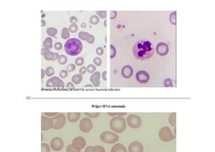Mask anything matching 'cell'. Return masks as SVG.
Returning <instances> with one entry per match:
<instances>
[{
    "instance_id": "cell-1",
    "label": "cell",
    "mask_w": 215,
    "mask_h": 152,
    "mask_svg": "<svg viewBox=\"0 0 215 152\" xmlns=\"http://www.w3.org/2000/svg\"><path fill=\"white\" fill-rule=\"evenodd\" d=\"M154 51L153 45L145 39L138 41L133 48V53L135 58L142 61L151 58Z\"/></svg>"
},
{
    "instance_id": "cell-2",
    "label": "cell",
    "mask_w": 215,
    "mask_h": 152,
    "mask_svg": "<svg viewBox=\"0 0 215 152\" xmlns=\"http://www.w3.org/2000/svg\"><path fill=\"white\" fill-rule=\"evenodd\" d=\"M82 49V42L78 38H70L64 44V51L66 53L70 56L78 55L81 52Z\"/></svg>"
},
{
    "instance_id": "cell-3",
    "label": "cell",
    "mask_w": 215,
    "mask_h": 152,
    "mask_svg": "<svg viewBox=\"0 0 215 152\" xmlns=\"http://www.w3.org/2000/svg\"><path fill=\"white\" fill-rule=\"evenodd\" d=\"M110 127L113 131L118 133H121L124 131L127 127V123L124 118L121 117H116L110 120Z\"/></svg>"
},
{
    "instance_id": "cell-4",
    "label": "cell",
    "mask_w": 215,
    "mask_h": 152,
    "mask_svg": "<svg viewBox=\"0 0 215 152\" xmlns=\"http://www.w3.org/2000/svg\"><path fill=\"white\" fill-rule=\"evenodd\" d=\"M100 139L102 142L108 144H115L119 140V136L116 133L110 131H105L100 135Z\"/></svg>"
},
{
    "instance_id": "cell-5",
    "label": "cell",
    "mask_w": 215,
    "mask_h": 152,
    "mask_svg": "<svg viewBox=\"0 0 215 152\" xmlns=\"http://www.w3.org/2000/svg\"><path fill=\"white\" fill-rule=\"evenodd\" d=\"M159 137L161 141L165 142L171 141L176 138V135L172 133L170 127H164L160 129L159 133Z\"/></svg>"
},
{
    "instance_id": "cell-6",
    "label": "cell",
    "mask_w": 215,
    "mask_h": 152,
    "mask_svg": "<svg viewBox=\"0 0 215 152\" xmlns=\"http://www.w3.org/2000/svg\"><path fill=\"white\" fill-rule=\"evenodd\" d=\"M127 122L128 125L133 129L139 128L142 124L141 118L136 114H131L127 117Z\"/></svg>"
},
{
    "instance_id": "cell-7",
    "label": "cell",
    "mask_w": 215,
    "mask_h": 152,
    "mask_svg": "<svg viewBox=\"0 0 215 152\" xmlns=\"http://www.w3.org/2000/svg\"><path fill=\"white\" fill-rule=\"evenodd\" d=\"M53 129H62L63 127L64 126L66 123V119H65V116L62 113L58 114L56 117H55L53 118Z\"/></svg>"
},
{
    "instance_id": "cell-8",
    "label": "cell",
    "mask_w": 215,
    "mask_h": 152,
    "mask_svg": "<svg viewBox=\"0 0 215 152\" xmlns=\"http://www.w3.org/2000/svg\"><path fill=\"white\" fill-rule=\"evenodd\" d=\"M93 128V123L90 118L84 117L80 121L79 129L84 133H88Z\"/></svg>"
},
{
    "instance_id": "cell-9",
    "label": "cell",
    "mask_w": 215,
    "mask_h": 152,
    "mask_svg": "<svg viewBox=\"0 0 215 152\" xmlns=\"http://www.w3.org/2000/svg\"><path fill=\"white\" fill-rule=\"evenodd\" d=\"M46 86L47 88H63L64 87V82L61 80L59 78L55 76V77L48 79Z\"/></svg>"
},
{
    "instance_id": "cell-10",
    "label": "cell",
    "mask_w": 215,
    "mask_h": 152,
    "mask_svg": "<svg viewBox=\"0 0 215 152\" xmlns=\"http://www.w3.org/2000/svg\"><path fill=\"white\" fill-rule=\"evenodd\" d=\"M85 139L84 137H77L76 138L73 139L71 144V145L73 148L79 151H81V150L84 149L85 147Z\"/></svg>"
},
{
    "instance_id": "cell-11",
    "label": "cell",
    "mask_w": 215,
    "mask_h": 152,
    "mask_svg": "<svg viewBox=\"0 0 215 152\" xmlns=\"http://www.w3.org/2000/svg\"><path fill=\"white\" fill-rule=\"evenodd\" d=\"M63 141L59 137H55L51 140V147L55 151H59L63 148Z\"/></svg>"
},
{
    "instance_id": "cell-12",
    "label": "cell",
    "mask_w": 215,
    "mask_h": 152,
    "mask_svg": "<svg viewBox=\"0 0 215 152\" xmlns=\"http://www.w3.org/2000/svg\"><path fill=\"white\" fill-rule=\"evenodd\" d=\"M53 121L50 118L46 117L45 116L41 117V130L47 131L53 128Z\"/></svg>"
},
{
    "instance_id": "cell-13",
    "label": "cell",
    "mask_w": 215,
    "mask_h": 152,
    "mask_svg": "<svg viewBox=\"0 0 215 152\" xmlns=\"http://www.w3.org/2000/svg\"><path fill=\"white\" fill-rule=\"evenodd\" d=\"M137 80L141 84H147L149 81V74L145 71H139L136 74Z\"/></svg>"
},
{
    "instance_id": "cell-14",
    "label": "cell",
    "mask_w": 215,
    "mask_h": 152,
    "mask_svg": "<svg viewBox=\"0 0 215 152\" xmlns=\"http://www.w3.org/2000/svg\"><path fill=\"white\" fill-rule=\"evenodd\" d=\"M156 52L160 56H165L169 53V47L165 42H159L156 47Z\"/></svg>"
},
{
    "instance_id": "cell-15",
    "label": "cell",
    "mask_w": 215,
    "mask_h": 152,
    "mask_svg": "<svg viewBox=\"0 0 215 152\" xmlns=\"http://www.w3.org/2000/svg\"><path fill=\"white\" fill-rule=\"evenodd\" d=\"M143 145L139 141H133L129 145L128 152H143Z\"/></svg>"
},
{
    "instance_id": "cell-16",
    "label": "cell",
    "mask_w": 215,
    "mask_h": 152,
    "mask_svg": "<svg viewBox=\"0 0 215 152\" xmlns=\"http://www.w3.org/2000/svg\"><path fill=\"white\" fill-rule=\"evenodd\" d=\"M78 36H79V38L81 39V40L86 41L88 42V43H90V44L94 43V41H95L94 36L92 35H90V33H88L87 32H84V31L80 32L79 33Z\"/></svg>"
},
{
    "instance_id": "cell-17",
    "label": "cell",
    "mask_w": 215,
    "mask_h": 152,
    "mask_svg": "<svg viewBox=\"0 0 215 152\" xmlns=\"http://www.w3.org/2000/svg\"><path fill=\"white\" fill-rule=\"evenodd\" d=\"M100 72L96 71L94 72L90 77V81L93 84V86L95 88H98L100 85Z\"/></svg>"
},
{
    "instance_id": "cell-18",
    "label": "cell",
    "mask_w": 215,
    "mask_h": 152,
    "mask_svg": "<svg viewBox=\"0 0 215 152\" xmlns=\"http://www.w3.org/2000/svg\"><path fill=\"white\" fill-rule=\"evenodd\" d=\"M122 75L124 78L128 79L131 78V76L133 74V69L130 65H126L123 67L122 69Z\"/></svg>"
},
{
    "instance_id": "cell-19",
    "label": "cell",
    "mask_w": 215,
    "mask_h": 152,
    "mask_svg": "<svg viewBox=\"0 0 215 152\" xmlns=\"http://www.w3.org/2000/svg\"><path fill=\"white\" fill-rule=\"evenodd\" d=\"M81 114L79 112H68L67 113V119L71 123H75L80 118Z\"/></svg>"
},
{
    "instance_id": "cell-20",
    "label": "cell",
    "mask_w": 215,
    "mask_h": 152,
    "mask_svg": "<svg viewBox=\"0 0 215 152\" xmlns=\"http://www.w3.org/2000/svg\"><path fill=\"white\" fill-rule=\"evenodd\" d=\"M85 152H106L105 149L101 145H96V146H88L86 147Z\"/></svg>"
},
{
    "instance_id": "cell-21",
    "label": "cell",
    "mask_w": 215,
    "mask_h": 152,
    "mask_svg": "<svg viewBox=\"0 0 215 152\" xmlns=\"http://www.w3.org/2000/svg\"><path fill=\"white\" fill-rule=\"evenodd\" d=\"M110 152H127V148L121 144H117L112 147Z\"/></svg>"
},
{
    "instance_id": "cell-22",
    "label": "cell",
    "mask_w": 215,
    "mask_h": 152,
    "mask_svg": "<svg viewBox=\"0 0 215 152\" xmlns=\"http://www.w3.org/2000/svg\"><path fill=\"white\" fill-rule=\"evenodd\" d=\"M59 58V54L53 52H50L47 55L45 56V59L47 61H55Z\"/></svg>"
},
{
    "instance_id": "cell-23",
    "label": "cell",
    "mask_w": 215,
    "mask_h": 152,
    "mask_svg": "<svg viewBox=\"0 0 215 152\" xmlns=\"http://www.w3.org/2000/svg\"><path fill=\"white\" fill-rule=\"evenodd\" d=\"M82 80H83L82 75L80 74L74 75L71 78L72 82L75 85H78V84H80L81 82V81H82Z\"/></svg>"
},
{
    "instance_id": "cell-24",
    "label": "cell",
    "mask_w": 215,
    "mask_h": 152,
    "mask_svg": "<svg viewBox=\"0 0 215 152\" xmlns=\"http://www.w3.org/2000/svg\"><path fill=\"white\" fill-rule=\"evenodd\" d=\"M43 47L47 48L48 49L53 47V40L51 37H47L45 39V41L43 42Z\"/></svg>"
},
{
    "instance_id": "cell-25",
    "label": "cell",
    "mask_w": 215,
    "mask_h": 152,
    "mask_svg": "<svg viewBox=\"0 0 215 152\" xmlns=\"http://www.w3.org/2000/svg\"><path fill=\"white\" fill-rule=\"evenodd\" d=\"M169 123H170L171 125L175 127L176 124V112H173V113H171L170 117H169Z\"/></svg>"
},
{
    "instance_id": "cell-26",
    "label": "cell",
    "mask_w": 215,
    "mask_h": 152,
    "mask_svg": "<svg viewBox=\"0 0 215 152\" xmlns=\"http://www.w3.org/2000/svg\"><path fill=\"white\" fill-rule=\"evenodd\" d=\"M47 33L48 36L55 37L56 35L57 34V30L55 28H53V27H50V28H48L47 29Z\"/></svg>"
},
{
    "instance_id": "cell-27",
    "label": "cell",
    "mask_w": 215,
    "mask_h": 152,
    "mask_svg": "<svg viewBox=\"0 0 215 152\" xmlns=\"http://www.w3.org/2000/svg\"><path fill=\"white\" fill-rule=\"evenodd\" d=\"M70 36V33H69V30L68 28H64L62 30V33H61V37H62L64 40H66V39H68Z\"/></svg>"
},
{
    "instance_id": "cell-28",
    "label": "cell",
    "mask_w": 215,
    "mask_h": 152,
    "mask_svg": "<svg viewBox=\"0 0 215 152\" xmlns=\"http://www.w3.org/2000/svg\"><path fill=\"white\" fill-rule=\"evenodd\" d=\"M55 73V69L53 67H48V68L46 69V70H45V74L48 76V77H51V76H53Z\"/></svg>"
},
{
    "instance_id": "cell-29",
    "label": "cell",
    "mask_w": 215,
    "mask_h": 152,
    "mask_svg": "<svg viewBox=\"0 0 215 152\" xmlns=\"http://www.w3.org/2000/svg\"><path fill=\"white\" fill-rule=\"evenodd\" d=\"M170 21L171 24L176 25V12H174L170 14Z\"/></svg>"
},
{
    "instance_id": "cell-30",
    "label": "cell",
    "mask_w": 215,
    "mask_h": 152,
    "mask_svg": "<svg viewBox=\"0 0 215 152\" xmlns=\"http://www.w3.org/2000/svg\"><path fill=\"white\" fill-rule=\"evenodd\" d=\"M100 22V18L98 16H96V15H94V16H91L90 18V22L94 24V25H96Z\"/></svg>"
},
{
    "instance_id": "cell-31",
    "label": "cell",
    "mask_w": 215,
    "mask_h": 152,
    "mask_svg": "<svg viewBox=\"0 0 215 152\" xmlns=\"http://www.w3.org/2000/svg\"><path fill=\"white\" fill-rule=\"evenodd\" d=\"M50 147L47 144L42 143L41 144V152H50Z\"/></svg>"
},
{
    "instance_id": "cell-32",
    "label": "cell",
    "mask_w": 215,
    "mask_h": 152,
    "mask_svg": "<svg viewBox=\"0 0 215 152\" xmlns=\"http://www.w3.org/2000/svg\"><path fill=\"white\" fill-rule=\"evenodd\" d=\"M85 115L88 116L90 118H97L99 117V115L100 114V112H85Z\"/></svg>"
},
{
    "instance_id": "cell-33",
    "label": "cell",
    "mask_w": 215,
    "mask_h": 152,
    "mask_svg": "<svg viewBox=\"0 0 215 152\" xmlns=\"http://www.w3.org/2000/svg\"><path fill=\"white\" fill-rule=\"evenodd\" d=\"M58 61H59V64L64 65L67 62V58L66 56H64V55H62L59 56V58L58 59Z\"/></svg>"
},
{
    "instance_id": "cell-34",
    "label": "cell",
    "mask_w": 215,
    "mask_h": 152,
    "mask_svg": "<svg viewBox=\"0 0 215 152\" xmlns=\"http://www.w3.org/2000/svg\"><path fill=\"white\" fill-rule=\"evenodd\" d=\"M164 86H165V87H173L174 86L173 81H172L171 79H170V78L165 79V81H164Z\"/></svg>"
},
{
    "instance_id": "cell-35",
    "label": "cell",
    "mask_w": 215,
    "mask_h": 152,
    "mask_svg": "<svg viewBox=\"0 0 215 152\" xmlns=\"http://www.w3.org/2000/svg\"><path fill=\"white\" fill-rule=\"evenodd\" d=\"M108 115L111 117H122L127 114V112H108Z\"/></svg>"
},
{
    "instance_id": "cell-36",
    "label": "cell",
    "mask_w": 215,
    "mask_h": 152,
    "mask_svg": "<svg viewBox=\"0 0 215 152\" xmlns=\"http://www.w3.org/2000/svg\"><path fill=\"white\" fill-rule=\"evenodd\" d=\"M116 48L113 45H110V58L112 59L116 56Z\"/></svg>"
},
{
    "instance_id": "cell-37",
    "label": "cell",
    "mask_w": 215,
    "mask_h": 152,
    "mask_svg": "<svg viewBox=\"0 0 215 152\" xmlns=\"http://www.w3.org/2000/svg\"><path fill=\"white\" fill-rule=\"evenodd\" d=\"M96 70V66L93 64H90L87 68V71H88V73H90V74H93V73Z\"/></svg>"
},
{
    "instance_id": "cell-38",
    "label": "cell",
    "mask_w": 215,
    "mask_h": 152,
    "mask_svg": "<svg viewBox=\"0 0 215 152\" xmlns=\"http://www.w3.org/2000/svg\"><path fill=\"white\" fill-rule=\"evenodd\" d=\"M78 26L77 24H71V25H70L69 27V30L72 33H75L77 31H78Z\"/></svg>"
},
{
    "instance_id": "cell-39",
    "label": "cell",
    "mask_w": 215,
    "mask_h": 152,
    "mask_svg": "<svg viewBox=\"0 0 215 152\" xmlns=\"http://www.w3.org/2000/svg\"><path fill=\"white\" fill-rule=\"evenodd\" d=\"M75 64L76 65L78 66H81L83 65L84 63V59L83 57H78V58H77L75 60Z\"/></svg>"
},
{
    "instance_id": "cell-40",
    "label": "cell",
    "mask_w": 215,
    "mask_h": 152,
    "mask_svg": "<svg viewBox=\"0 0 215 152\" xmlns=\"http://www.w3.org/2000/svg\"><path fill=\"white\" fill-rule=\"evenodd\" d=\"M93 61L94 63V64L96 65H97V66H98V67L100 66L101 65H102V59H101V58L99 57H95V58L93 60Z\"/></svg>"
},
{
    "instance_id": "cell-41",
    "label": "cell",
    "mask_w": 215,
    "mask_h": 152,
    "mask_svg": "<svg viewBox=\"0 0 215 152\" xmlns=\"http://www.w3.org/2000/svg\"><path fill=\"white\" fill-rule=\"evenodd\" d=\"M96 14L101 18H106L107 16V12L106 11H97Z\"/></svg>"
},
{
    "instance_id": "cell-42",
    "label": "cell",
    "mask_w": 215,
    "mask_h": 152,
    "mask_svg": "<svg viewBox=\"0 0 215 152\" xmlns=\"http://www.w3.org/2000/svg\"><path fill=\"white\" fill-rule=\"evenodd\" d=\"M66 151H67V152H81V151L77 150H75V149L73 148L71 145H69L68 146H67Z\"/></svg>"
},
{
    "instance_id": "cell-43",
    "label": "cell",
    "mask_w": 215,
    "mask_h": 152,
    "mask_svg": "<svg viewBox=\"0 0 215 152\" xmlns=\"http://www.w3.org/2000/svg\"><path fill=\"white\" fill-rule=\"evenodd\" d=\"M76 69V67L74 64H73V63H71V64L68 65L67 67V71H69V72H72L75 70V69Z\"/></svg>"
},
{
    "instance_id": "cell-44",
    "label": "cell",
    "mask_w": 215,
    "mask_h": 152,
    "mask_svg": "<svg viewBox=\"0 0 215 152\" xmlns=\"http://www.w3.org/2000/svg\"><path fill=\"white\" fill-rule=\"evenodd\" d=\"M59 75H60L61 78H66L67 77V75H68V71H67V70H64V69H63V70L61 71Z\"/></svg>"
},
{
    "instance_id": "cell-45",
    "label": "cell",
    "mask_w": 215,
    "mask_h": 152,
    "mask_svg": "<svg viewBox=\"0 0 215 152\" xmlns=\"http://www.w3.org/2000/svg\"><path fill=\"white\" fill-rule=\"evenodd\" d=\"M50 52H51L50 50H49L48 48H42L41 49V54L43 56L47 55Z\"/></svg>"
},
{
    "instance_id": "cell-46",
    "label": "cell",
    "mask_w": 215,
    "mask_h": 152,
    "mask_svg": "<svg viewBox=\"0 0 215 152\" xmlns=\"http://www.w3.org/2000/svg\"><path fill=\"white\" fill-rule=\"evenodd\" d=\"M54 47H55V48L56 50H61V48H63V44L61 43V42H56V43L55 44Z\"/></svg>"
},
{
    "instance_id": "cell-47",
    "label": "cell",
    "mask_w": 215,
    "mask_h": 152,
    "mask_svg": "<svg viewBox=\"0 0 215 152\" xmlns=\"http://www.w3.org/2000/svg\"><path fill=\"white\" fill-rule=\"evenodd\" d=\"M96 53L98 55H102L104 54V48L102 47H98L96 48Z\"/></svg>"
},
{
    "instance_id": "cell-48",
    "label": "cell",
    "mask_w": 215,
    "mask_h": 152,
    "mask_svg": "<svg viewBox=\"0 0 215 152\" xmlns=\"http://www.w3.org/2000/svg\"><path fill=\"white\" fill-rule=\"evenodd\" d=\"M69 21H70V22L72 24H76V23L78 22V18H77L75 16H71V17L70 18Z\"/></svg>"
},
{
    "instance_id": "cell-49",
    "label": "cell",
    "mask_w": 215,
    "mask_h": 152,
    "mask_svg": "<svg viewBox=\"0 0 215 152\" xmlns=\"http://www.w3.org/2000/svg\"><path fill=\"white\" fill-rule=\"evenodd\" d=\"M116 16H117V12L116 11H111V12H110V18L112 20L114 19Z\"/></svg>"
},
{
    "instance_id": "cell-50",
    "label": "cell",
    "mask_w": 215,
    "mask_h": 152,
    "mask_svg": "<svg viewBox=\"0 0 215 152\" xmlns=\"http://www.w3.org/2000/svg\"><path fill=\"white\" fill-rule=\"evenodd\" d=\"M86 70H87V69H86L85 67H82V68H81V69H79V74L81 75H84L86 73Z\"/></svg>"
},
{
    "instance_id": "cell-51",
    "label": "cell",
    "mask_w": 215,
    "mask_h": 152,
    "mask_svg": "<svg viewBox=\"0 0 215 152\" xmlns=\"http://www.w3.org/2000/svg\"><path fill=\"white\" fill-rule=\"evenodd\" d=\"M45 114L48 117H53L55 115H57V112H45Z\"/></svg>"
},
{
    "instance_id": "cell-52",
    "label": "cell",
    "mask_w": 215,
    "mask_h": 152,
    "mask_svg": "<svg viewBox=\"0 0 215 152\" xmlns=\"http://www.w3.org/2000/svg\"><path fill=\"white\" fill-rule=\"evenodd\" d=\"M102 79L104 81L107 80V71H104L102 73Z\"/></svg>"
},
{
    "instance_id": "cell-53",
    "label": "cell",
    "mask_w": 215,
    "mask_h": 152,
    "mask_svg": "<svg viewBox=\"0 0 215 152\" xmlns=\"http://www.w3.org/2000/svg\"><path fill=\"white\" fill-rule=\"evenodd\" d=\"M66 87L67 88H74V84H73V83H71V82H68V83H67V84L66 85Z\"/></svg>"
},
{
    "instance_id": "cell-54",
    "label": "cell",
    "mask_w": 215,
    "mask_h": 152,
    "mask_svg": "<svg viewBox=\"0 0 215 152\" xmlns=\"http://www.w3.org/2000/svg\"><path fill=\"white\" fill-rule=\"evenodd\" d=\"M45 74H45V70H44V69H41V79H42V80H43V79H44Z\"/></svg>"
},
{
    "instance_id": "cell-55",
    "label": "cell",
    "mask_w": 215,
    "mask_h": 152,
    "mask_svg": "<svg viewBox=\"0 0 215 152\" xmlns=\"http://www.w3.org/2000/svg\"><path fill=\"white\" fill-rule=\"evenodd\" d=\"M41 23H42V24H41V26L43 27V26H45V25H46V22H45V20H41Z\"/></svg>"
},
{
    "instance_id": "cell-56",
    "label": "cell",
    "mask_w": 215,
    "mask_h": 152,
    "mask_svg": "<svg viewBox=\"0 0 215 152\" xmlns=\"http://www.w3.org/2000/svg\"><path fill=\"white\" fill-rule=\"evenodd\" d=\"M85 88H93V86H92L91 84H88V85H85Z\"/></svg>"
},
{
    "instance_id": "cell-57",
    "label": "cell",
    "mask_w": 215,
    "mask_h": 152,
    "mask_svg": "<svg viewBox=\"0 0 215 152\" xmlns=\"http://www.w3.org/2000/svg\"><path fill=\"white\" fill-rule=\"evenodd\" d=\"M81 27H83V28H85V27H86V24L82 23L81 24Z\"/></svg>"
},
{
    "instance_id": "cell-58",
    "label": "cell",
    "mask_w": 215,
    "mask_h": 152,
    "mask_svg": "<svg viewBox=\"0 0 215 152\" xmlns=\"http://www.w3.org/2000/svg\"><path fill=\"white\" fill-rule=\"evenodd\" d=\"M106 22H107V21H106V20H105V21H104V26H105L106 27L107 26V24H106Z\"/></svg>"
}]
</instances>
